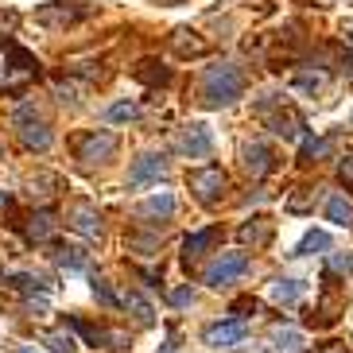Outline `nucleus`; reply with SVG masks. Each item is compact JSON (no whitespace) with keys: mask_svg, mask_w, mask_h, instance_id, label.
Masks as SVG:
<instances>
[{"mask_svg":"<svg viewBox=\"0 0 353 353\" xmlns=\"http://www.w3.org/2000/svg\"><path fill=\"white\" fill-rule=\"evenodd\" d=\"M314 198H319V187H299L295 194L288 198V214H303V210H311Z\"/></svg>","mask_w":353,"mask_h":353,"instance_id":"obj_20","label":"nucleus"},{"mask_svg":"<svg viewBox=\"0 0 353 353\" xmlns=\"http://www.w3.org/2000/svg\"><path fill=\"white\" fill-rule=\"evenodd\" d=\"M167 299L175 303V307H187V303H194V291H190V288H175Z\"/></svg>","mask_w":353,"mask_h":353,"instance_id":"obj_30","label":"nucleus"},{"mask_svg":"<svg viewBox=\"0 0 353 353\" xmlns=\"http://www.w3.org/2000/svg\"><path fill=\"white\" fill-rule=\"evenodd\" d=\"M54 260H59L63 268H70V272H82L85 264H90V256H85V252L78 249V245H63V249L54 252Z\"/></svg>","mask_w":353,"mask_h":353,"instance_id":"obj_18","label":"nucleus"},{"mask_svg":"<svg viewBox=\"0 0 353 353\" xmlns=\"http://www.w3.org/2000/svg\"><path fill=\"white\" fill-rule=\"evenodd\" d=\"M136 78H140V82H148V85H163L167 78H171V70H167V66H159V63H144V66H136Z\"/></svg>","mask_w":353,"mask_h":353,"instance_id":"obj_22","label":"nucleus"},{"mask_svg":"<svg viewBox=\"0 0 353 353\" xmlns=\"http://www.w3.org/2000/svg\"><path fill=\"white\" fill-rule=\"evenodd\" d=\"M23 229H28V237H32V241H47L54 233V214H51V210H39V214L28 218V225H23Z\"/></svg>","mask_w":353,"mask_h":353,"instance_id":"obj_16","label":"nucleus"},{"mask_svg":"<svg viewBox=\"0 0 353 353\" xmlns=\"http://www.w3.org/2000/svg\"><path fill=\"white\" fill-rule=\"evenodd\" d=\"M125 307L136 314V319H140V326H152V322H156V311H152V303H148L144 295H140V291H128V295H125Z\"/></svg>","mask_w":353,"mask_h":353,"instance_id":"obj_17","label":"nucleus"},{"mask_svg":"<svg viewBox=\"0 0 353 353\" xmlns=\"http://www.w3.org/2000/svg\"><path fill=\"white\" fill-rule=\"evenodd\" d=\"M105 117H109V121H132V117H136V105H132V101H113Z\"/></svg>","mask_w":353,"mask_h":353,"instance_id":"obj_28","label":"nucleus"},{"mask_svg":"<svg viewBox=\"0 0 353 353\" xmlns=\"http://www.w3.org/2000/svg\"><path fill=\"white\" fill-rule=\"evenodd\" d=\"M241 156H245V171H249V175H268L272 167H276V156H272V148L268 144H245V152H241Z\"/></svg>","mask_w":353,"mask_h":353,"instance_id":"obj_8","label":"nucleus"},{"mask_svg":"<svg viewBox=\"0 0 353 353\" xmlns=\"http://www.w3.org/2000/svg\"><path fill=\"white\" fill-rule=\"evenodd\" d=\"M245 94V74L233 63H218L202 74V105L210 109H221V105H233Z\"/></svg>","mask_w":353,"mask_h":353,"instance_id":"obj_1","label":"nucleus"},{"mask_svg":"<svg viewBox=\"0 0 353 353\" xmlns=\"http://www.w3.org/2000/svg\"><path fill=\"white\" fill-rule=\"evenodd\" d=\"M350 272H353V256H350Z\"/></svg>","mask_w":353,"mask_h":353,"instance_id":"obj_34","label":"nucleus"},{"mask_svg":"<svg viewBox=\"0 0 353 353\" xmlns=\"http://www.w3.org/2000/svg\"><path fill=\"white\" fill-rule=\"evenodd\" d=\"M268 128L276 136H283V140H299L303 136V121L295 113H276V117H268Z\"/></svg>","mask_w":353,"mask_h":353,"instance_id":"obj_14","label":"nucleus"},{"mask_svg":"<svg viewBox=\"0 0 353 353\" xmlns=\"http://www.w3.org/2000/svg\"><path fill=\"white\" fill-rule=\"evenodd\" d=\"M326 221L334 225H353V202L345 194H330L326 198Z\"/></svg>","mask_w":353,"mask_h":353,"instance_id":"obj_12","label":"nucleus"},{"mask_svg":"<svg viewBox=\"0 0 353 353\" xmlns=\"http://www.w3.org/2000/svg\"><path fill=\"white\" fill-rule=\"evenodd\" d=\"M20 353H32V350H20Z\"/></svg>","mask_w":353,"mask_h":353,"instance_id":"obj_35","label":"nucleus"},{"mask_svg":"<svg viewBox=\"0 0 353 353\" xmlns=\"http://www.w3.org/2000/svg\"><path fill=\"white\" fill-rule=\"evenodd\" d=\"M12 288L16 291H47L51 283L39 280V276H12Z\"/></svg>","mask_w":353,"mask_h":353,"instance_id":"obj_27","label":"nucleus"},{"mask_svg":"<svg viewBox=\"0 0 353 353\" xmlns=\"http://www.w3.org/2000/svg\"><path fill=\"white\" fill-rule=\"evenodd\" d=\"M338 175H342V183H345V187H353V156H350V159H342V167H338Z\"/></svg>","mask_w":353,"mask_h":353,"instance_id":"obj_31","label":"nucleus"},{"mask_svg":"<svg viewBox=\"0 0 353 353\" xmlns=\"http://www.w3.org/2000/svg\"><path fill=\"white\" fill-rule=\"evenodd\" d=\"M299 291H303L299 280H276V288H272V299H276V303H288V307H291V303L299 299Z\"/></svg>","mask_w":353,"mask_h":353,"instance_id":"obj_21","label":"nucleus"},{"mask_svg":"<svg viewBox=\"0 0 353 353\" xmlns=\"http://www.w3.org/2000/svg\"><path fill=\"white\" fill-rule=\"evenodd\" d=\"M94 299L105 303V307H125V299H121V295H117L105 280H94Z\"/></svg>","mask_w":353,"mask_h":353,"instance_id":"obj_25","label":"nucleus"},{"mask_svg":"<svg viewBox=\"0 0 353 353\" xmlns=\"http://www.w3.org/2000/svg\"><path fill=\"white\" fill-rule=\"evenodd\" d=\"M241 241H245V245H268L272 241V221L268 218H252V221H245V225H241Z\"/></svg>","mask_w":353,"mask_h":353,"instance_id":"obj_15","label":"nucleus"},{"mask_svg":"<svg viewBox=\"0 0 353 353\" xmlns=\"http://www.w3.org/2000/svg\"><path fill=\"white\" fill-rule=\"evenodd\" d=\"M171 214H175V198L167 194H152L148 198V202H140V206H136V218H171Z\"/></svg>","mask_w":353,"mask_h":353,"instance_id":"obj_11","label":"nucleus"},{"mask_svg":"<svg viewBox=\"0 0 353 353\" xmlns=\"http://www.w3.org/2000/svg\"><path fill=\"white\" fill-rule=\"evenodd\" d=\"M245 272H249V256H245V252H221V256L206 268V283L210 288H229V283H237Z\"/></svg>","mask_w":353,"mask_h":353,"instance_id":"obj_4","label":"nucleus"},{"mask_svg":"<svg viewBox=\"0 0 353 353\" xmlns=\"http://www.w3.org/2000/svg\"><path fill=\"white\" fill-rule=\"evenodd\" d=\"M47 345H51V353H74V350H78V342H74L70 334H63V330L47 334Z\"/></svg>","mask_w":353,"mask_h":353,"instance_id":"obj_26","label":"nucleus"},{"mask_svg":"<svg viewBox=\"0 0 353 353\" xmlns=\"http://www.w3.org/2000/svg\"><path fill=\"white\" fill-rule=\"evenodd\" d=\"M167 171V159L156 156V152H144V156H136L132 167H128V187H144L152 179H159Z\"/></svg>","mask_w":353,"mask_h":353,"instance_id":"obj_7","label":"nucleus"},{"mask_svg":"<svg viewBox=\"0 0 353 353\" xmlns=\"http://www.w3.org/2000/svg\"><path fill=\"white\" fill-rule=\"evenodd\" d=\"M314 249H330V237H326L322 229H311V233L295 245V252H291V256H311Z\"/></svg>","mask_w":353,"mask_h":353,"instance_id":"obj_19","label":"nucleus"},{"mask_svg":"<svg viewBox=\"0 0 353 353\" xmlns=\"http://www.w3.org/2000/svg\"><path fill=\"white\" fill-rule=\"evenodd\" d=\"M245 334H249V322H245V319H225V322L206 326L202 342L214 345V350H221V345H241V342H245Z\"/></svg>","mask_w":353,"mask_h":353,"instance_id":"obj_5","label":"nucleus"},{"mask_svg":"<svg viewBox=\"0 0 353 353\" xmlns=\"http://www.w3.org/2000/svg\"><path fill=\"white\" fill-rule=\"evenodd\" d=\"M330 152V140H307L303 144V156H299V163H319L322 156Z\"/></svg>","mask_w":353,"mask_h":353,"instance_id":"obj_24","label":"nucleus"},{"mask_svg":"<svg viewBox=\"0 0 353 353\" xmlns=\"http://www.w3.org/2000/svg\"><path fill=\"white\" fill-rule=\"evenodd\" d=\"M322 353H350V350H345V345H326Z\"/></svg>","mask_w":353,"mask_h":353,"instance_id":"obj_33","label":"nucleus"},{"mask_svg":"<svg viewBox=\"0 0 353 353\" xmlns=\"http://www.w3.org/2000/svg\"><path fill=\"white\" fill-rule=\"evenodd\" d=\"M179 152L190 159H206L210 152H214V136H210L206 125H187L183 128V136H179Z\"/></svg>","mask_w":353,"mask_h":353,"instance_id":"obj_6","label":"nucleus"},{"mask_svg":"<svg viewBox=\"0 0 353 353\" xmlns=\"http://www.w3.org/2000/svg\"><path fill=\"white\" fill-rule=\"evenodd\" d=\"M272 342H276V350H280V353H295L303 345V334L299 330H276V334H272Z\"/></svg>","mask_w":353,"mask_h":353,"instance_id":"obj_23","label":"nucleus"},{"mask_svg":"<svg viewBox=\"0 0 353 353\" xmlns=\"http://www.w3.org/2000/svg\"><path fill=\"white\" fill-rule=\"evenodd\" d=\"M187 183H190V194H194L202 206H218L221 194H225V171L214 167V163H210V167H194Z\"/></svg>","mask_w":353,"mask_h":353,"instance_id":"obj_2","label":"nucleus"},{"mask_svg":"<svg viewBox=\"0 0 353 353\" xmlns=\"http://www.w3.org/2000/svg\"><path fill=\"white\" fill-rule=\"evenodd\" d=\"M70 225L82 233V237H97L101 233V218H97V210L90 202H74L70 206Z\"/></svg>","mask_w":353,"mask_h":353,"instance_id":"obj_9","label":"nucleus"},{"mask_svg":"<svg viewBox=\"0 0 353 353\" xmlns=\"http://www.w3.org/2000/svg\"><path fill=\"white\" fill-rule=\"evenodd\" d=\"M171 47H175L183 59H198V54H206V43L198 39V32H187V28L171 35Z\"/></svg>","mask_w":353,"mask_h":353,"instance_id":"obj_13","label":"nucleus"},{"mask_svg":"<svg viewBox=\"0 0 353 353\" xmlns=\"http://www.w3.org/2000/svg\"><path fill=\"white\" fill-rule=\"evenodd\" d=\"M113 152H117V132H105V128L82 132L74 140V156L82 163H105V159H113Z\"/></svg>","mask_w":353,"mask_h":353,"instance_id":"obj_3","label":"nucleus"},{"mask_svg":"<svg viewBox=\"0 0 353 353\" xmlns=\"http://www.w3.org/2000/svg\"><path fill=\"white\" fill-rule=\"evenodd\" d=\"M221 237V229L218 225H206V229H198V233H190L187 237V245H183V260H194V256H202V252L214 245V241Z\"/></svg>","mask_w":353,"mask_h":353,"instance_id":"obj_10","label":"nucleus"},{"mask_svg":"<svg viewBox=\"0 0 353 353\" xmlns=\"http://www.w3.org/2000/svg\"><path fill=\"white\" fill-rule=\"evenodd\" d=\"M319 85H322V74H311V70L295 74V90H303V94H314Z\"/></svg>","mask_w":353,"mask_h":353,"instance_id":"obj_29","label":"nucleus"},{"mask_svg":"<svg viewBox=\"0 0 353 353\" xmlns=\"http://www.w3.org/2000/svg\"><path fill=\"white\" fill-rule=\"evenodd\" d=\"M245 311H256V299H237L233 303V314H237V319H245Z\"/></svg>","mask_w":353,"mask_h":353,"instance_id":"obj_32","label":"nucleus"}]
</instances>
